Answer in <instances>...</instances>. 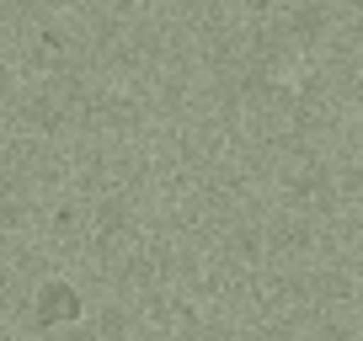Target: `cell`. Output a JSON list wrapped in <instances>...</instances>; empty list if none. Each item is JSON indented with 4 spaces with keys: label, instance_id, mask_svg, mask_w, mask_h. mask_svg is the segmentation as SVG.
Wrapping results in <instances>:
<instances>
[{
    "label": "cell",
    "instance_id": "1",
    "mask_svg": "<svg viewBox=\"0 0 363 341\" xmlns=\"http://www.w3.org/2000/svg\"><path fill=\"white\" fill-rule=\"evenodd\" d=\"M75 315H80V299H75V288H69V283H48L43 294L33 299V325L38 330L65 325V320H75Z\"/></svg>",
    "mask_w": 363,
    "mask_h": 341
}]
</instances>
